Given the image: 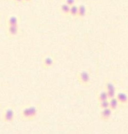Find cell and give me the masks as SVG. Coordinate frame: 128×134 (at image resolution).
<instances>
[{
	"instance_id": "cell-1",
	"label": "cell",
	"mask_w": 128,
	"mask_h": 134,
	"mask_svg": "<svg viewBox=\"0 0 128 134\" xmlns=\"http://www.w3.org/2000/svg\"><path fill=\"white\" fill-rule=\"evenodd\" d=\"M15 117V113L12 108H6L2 113L1 120L5 123H11L14 121Z\"/></svg>"
},
{
	"instance_id": "cell-2",
	"label": "cell",
	"mask_w": 128,
	"mask_h": 134,
	"mask_svg": "<svg viewBox=\"0 0 128 134\" xmlns=\"http://www.w3.org/2000/svg\"><path fill=\"white\" fill-rule=\"evenodd\" d=\"M77 77H78V81H79L81 85H84V86H87L90 84L91 78H90V73L88 71H83L80 72L78 73Z\"/></svg>"
},
{
	"instance_id": "cell-3",
	"label": "cell",
	"mask_w": 128,
	"mask_h": 134,
	"mask_svg": "<svg viewBox=\"0 0 128 134\" xmlns=\"http://www.w3.org/2000/svg\"><path fill=\"white\" fill-rule=\"evenodd\" d=\"M105 91L107 92L109 99L116 97V88L114 84L112 82H107L105 85Z\"/></svg>"
},
{
	"instance_id": "cell-4",
	"label": "cell",
	"mask_w": 128,
	"mask_h": 134,
	"mask_svg": "<svg viewBox=\"0 0 128 134\" xmlns=\"http://www.w3.org/2000/svg\"><path fill=\"white\" fill-rule=\"evenodd\" d=\"M116 98H117L120 105L128 104V94L124 92H120L116 94Z\"/></svg>"
},
{
	"instance_id": "cell-5",
	"label": "cell",
	"mask_w": 128,
	"mask_h": 134,
	"mask_svg": "<svg viewBox=\"0 0 128 134\" xmlns=\"http://www.w3.org/2000/svg\"><path fill=\"white\" fill-rule=\"evenodd\" d=\"M112 111H113L110 107L102 109L101 112V119L104 121L108 120L112 116Z\"/></svg>"
},
{
	"instance_id": "cell-6",
	"label": "cell",
	"mask_w": 128,
	"mask_h": 134,
	"mask_svg": "<svg viewBox=\"0 0 128 134\" xmlns=\"http://www.w3.org/2000/svg\"><path fill=\"white\" fill-rule=\"evenodd\" d=\"M7 31L9 36H16L19 34V27H18V26H7Z\"/></svg>"
},
{
	"instance_id": "cell-7",
	"label": "cell",
	"mask_w": 128,
	"mask_h": 134,
	"mask_svg": "<svg viewBox=\"0 0 128 134\" xmlns=\"http://www.w3.org/2000/svg\"><path fill=\"white\" fill-rule=\"evenodd\" d=\"M54 64V59L50 56L44 58L43 60V67L45 69L51 68Z\"/></svg>"
},
{
	"instance_id": "cell-8",
	"label": "cell",
	"mask_w": 128,
	"mask_h": 134,
	"mask_svg": "<svg viewBox=\"0 0 128 134\" xmlns=\"http://www.w3.org/2000/svg\"><path fill=\"white\" fill-rule=\"evenodd\" d=\"M119 105H120V103L116 97L109 99V107L112 111H115L116 109H118Z\"/></svg>"
},
{
	"instance_id": "cell-9",
	"label": "cell",
	"mask_w": 128,
	"mask_h": 134,
	"mask_svg": "<svg viewBox=\"0 0 128 134\" xmlns=\"http://www.w3.org/2000/svg\"><path fill=\"white\" fill-rule=\"evenodd\" d=\"M7 26H18V18L16 16L9 17L7 22Z\"/></svg>"
},
{
	"instance_id": "cell-10",
	"label": "cell",
	"mask_w": 128,
	"mask_h": 134,
	"mask_svg": "<svg viewBox=\"0 0 128 134\" xmlns=\"http://www.w3.org/2000/svg\"><path fill=\"white\" fill-rule=\"evenodd\" d=\"M87 13V9L85 5H80L78 6V17L80 18H83L86 15Z\"/></svg>"
},
{
	"instance_id": "cell-11",
	"label": "cell",
	"mask_w": 128,
	"mask_h": 134,
	"mask_svg": "<svg viewBox=\"0 0 128 134\" xmlns=\"http://www.w3.org/2000/svg\"><path fill=\"white\" fill-rule=\"evenodd\" d=\"M78 6L76 5L75 4L70 7V13H69V15H71L73 17H78Z\"/></svg>"
},
{
	"instance_id": "cell-12",
	"label": "cell",
	"mask_w": 128,
	"mask_h": 134,
	"mask_svg": "<svg viewBox=\"0 0 128 134\" xmlns=\"http://www.w3.org/2000/svg\"><path fill=\"white\" fill-rule=\"evenodd\" d=\"M70 7L71 6H69V5H67V3H63L61 5V11L64 15H69V13H70Z\"/></svg>"
},
{
	"instance_id": "cell-13",
	"label": "cell",
	"mask_w": 128,
	"mask_h": 134,
	"mask_svg": "<svg viewBox=\"0 0 128 134\" xmlns=\"http://www.w3.org/2000/svg\"><path fill=\"white\" fill-rule=\"evenodd\" d=\"M29 110H30V119L32 120L37 115V109L35 106H30L29 107Z\"/></svg>"
},
{
	"instance_id": "cell-14",
	"label": "cell",
	"mask_w": 128,
	"mask_h": 134,
	"mask_svg": "<svg viewBox=\"0 0 128 134\" xmlns=\"http://www.w3.org/2000/svg\"><path fill=\"white\" fill-rule=\"evenodd\" d=\"M21 116L23 119L26 120H30V110H29V107H26L22 110L21 112Z\"/></svg>"
},
{
	"instance_id": "cell-15",
	"label": "cell",
	"mask_w": 128,
	"mask_h": 134,
	"mask_svg": "<svg viewBox=\"0 0 128 134\" xmlns=\"http://www.w3.org/2000/svg\"><path fill=\"white\" fill-rule=\"evenodd\" d=\"M97 99L99 102H101V101H104V100L109 99V98H108V94H107V92L104 90V91L101 92H100L99 94H98Z\"/></svg>"
},
{
	"instance_id": "cell-16",
	"label": "cell",
	"mask_w": 128,
	"mask_h": 134,
	"mask_svg": "<svg viewBox=\"0 0 128 134\" xmlns=\"http://www.w3.org/2000/svg\"><path fill=\"white\" fill-rule=\"evenodd\" d=\"M99 106L101 109L109 107V99L99 102Z\"/></svg>"
},
{
	"instance_id": "cell-17",
	"label": "cell",
	"mask_w": 128,
	"mask_h": 134,
	"mask_svg": "<svg viewBox=\"0 0 128 134\" xmlns=\"http://www.w3.org/2000/svg\"><path fill=\"white\" fill-rule=\"evenodd\" d=\"M65 3L69 5V6H72L76 3V0H65Z\"/></svg>"
},
{
	"instance_id": "cell-18",
	"label": "cell",
	"mask_w": 128,
	"mask_h": 134,
	"mask_svg": "<svg viewBox=\"0 0 128 134\" xmlns=\"http://www.w3.org/2000/svg\"><path fill=\"white\" fill-rule=\"evenodd\" d=\"M15 2L16 3H22V2H24V0H14Z\"/></svg>"
},
{
	"instance_id": "cell-19",
	"label": "cell",
	"mask_w": 128,
	"mask_h": 134,
	"mask_svg": "<svg viewBox=\"0 0 128 134\" xmlns=\"http://www.w3.org/2000/svg\"><path fill=\"white\" fill-rule=\"evenodd\" d=\"M31 1V0H24V2H30Z\"/></svg>"
}]
</instances>
